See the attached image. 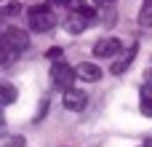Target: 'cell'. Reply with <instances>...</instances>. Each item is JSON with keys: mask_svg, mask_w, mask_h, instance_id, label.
<instances>
[{"mask_svg": "<svg viewBox=\"0 0 152 147\" xmlns=\"http://www.w3.org/2000/svg\"><path fill=\"white\" fill-rule=\"evenodd\" d=\"M139 24L142 27H152V0H144V5H142V11H139Z\"/></svg>", "mask_w": 152, "mask_h": 147, "instance_id": "cell-12", "label": "cell"}, {"mask_svg": "<svg viewBox=\"0 0 152 147\" xmlns=\"http://www.w3.org/2000/svg\"><path fill=\"white\" fill-rule=\"evenodd\" d=\"M136 51H139V46L134 43V46H131V48L126 51V56H123V59H118V62L112 64V72H115V75H123V72H126V70L131 67V62L136 59Z\"/></svg>", "mask_w": 152, "mask_h": 147, "instance_id": "cell-8", "label": "cell"}, {"mask_svg": "<svg viewBox=\"0 0 152 147\" xmlns=\"http://www.w3.org/2000/svg\"><path fill=\"white\" fill-rule=\"evenodd\" d=\"M61 104H64L67 110H72V112H80V110L88 104V96H86L83 91H77V88H67V91L61 94Z\"/></svg>", "mask_w": 152, "mask_h": 147, "instance_id": "cell-5", "label": "cell"}, {"mask_svg": "<svg viewBox=\"0 0 152 147\" xmlns=\"http://www.w3.org/2000/svg\"><path fill=\"white\" fill-rule=\"evenodd\" d=\"M51 3L59 5V8H72V13L83 8V0H51Z\"/></svg>", "mask_w": 152, "mask_h": 147, "instance_id": "cell-13", "label": "cell"}, {"mask_svg": "<svg viewBox=\"0 0 152 147\" xmlns=\"http://www.w3.org/2000/svg\"><path fill=\"white\" fill-rule=\"evenodd\" d=\"M75 78H77V75H75V70H72L69 64H64L61 59L51 64V83H53V86H59V88H64V91H67V88H72Z\"/></svg>", "mask_w": 152, "mask_h": 147, "instance_id": "cell-3", "label": "cell"}, {"mask_svg": "<svg viewBox=\"0 0 152 147\" xmlns=\"http://www.w3.org/2000/svg\"><path fill=\"white\" fill-rule=\"evenodd\" d=\"M123 51V43L118 40V37H102V40H96L94 43V56H99V59H107V56H115V54H120Z\"/></svg>", "mask_w": 152, "mask_h": 147, "instance_id": "cell-4", "label": "cell"}, {"mask_svg": "<svg viewBox=\"0 0 152 147\" xmlns=\"http://www.w3.org/2000/svg\"><path fill=\"white\" fill-rule=\"evenodd\" d=\"M139 107H142V115L152 118V83L142 86V99H139Z\"/></svg>", "mask_w": 152, "mask_h": 147, "instance_id": "cell-11", "label": "cell"}, {"mask_svg": "<svg viewBox=\"0 0 152 147\" xmlns=\"http://www.w3.org/2000/svg\"><path fill=\"white\" fill-rule=\"evenodd\" d=\"M75 75L80 80H86V83H96V80H102V67L94 64V62H80L75 67Z\"/></svg>", "mask_w": 152, "mask_h": 147, "instance_id": "cell-6", "label": "cell"}, {"mask_svg": "<svg viewBox=\"0 0 152 147\" xmlns=\"http://www.w3.org/2000/svg\"><path fill=\"white\" fill-rule=\"evenodd\" d=\"M16 96H19L16 86H13V83H8V80H3V83H0V107L13 104V102H16Z\"/></svg>", "mask_w": 152, "mask_h": 147, "instance_id": "cell-9", "label": "cell"}, {"mask_svg": "<svg viewBox=\"0 0 152 147\" xmlns=\"http://www.w3.org/2000/svg\"><path fill=\"white\" fill-rule=\"evenodd\" d=\"M94 3H96V5H112L115 0H94Z\"/></svg>", "mask_w": 152, "mask_h": 147, "instance_id": "cell-16", "label": "cell"}, {"mask_svg": "<svg viewBox=\"0 0 152 147\" xmlns=\"http://www.w3.org/2000/svg\"><path fill=\"white\" fill-rule=\"evenodd\" d=\"M27 19H29V29L32 32H51L56 27V13L48 8V5H35L27 11Z\"/></svg>", "mask_w": 152, "mask_h": 147, "instance_id": "cell-2", "label": "cell"}, {"mask_svg": "<svg viewBox=\"0 0 152 147\" xmlns=\"http://www.w3.org/2000/svg\"><path fill=\"white\" fill-rule=\"evenodd\" d=\"M29 48V35L19 27H3L0 32V64L11 67L16 59H21V54Z\"/></svg>", "mask_w": 152, "mask_h": 147, "instance_id": "cell-1", "label": "cell"}, {"mask_svg": "<svg viewBox=\"0 0 152 147\" xmlns=\"http://www.w3.org/2000/svg\"><path fill=\"white\" fill-rule=\"evenodd\" d=\"M0 147H27V142H24V137H11V139H5Z\"/></svg>", "mask_w": 152, "mask_h": 147, "instance_id": "cell-14", "label": "cell"}, {"mask_svg": "<svg viewBox=\"0 0 152 147\" xmlns=\"http://www.w3.org/2000/svg\"><path fill=\"white\" fill-rule=\"evenodd\" d=\"M88 21H91V19H88L86 13H77V11H75V13H69V16L64 19V29H67L69 35H80V32H86Z\"/></svg>", "mask_w": 152, "mask_h": 147, "instance_id": "cell-7", "label": "cell"}, {"mask_svg": "<svg viewBox=\"0 0 152 147\" xmlns=\"http://www.w3.org/2000/svg\"><path fill=\"white\" fill-rule=\"evenodd\" d=\"M0 126H3V110H0Z\"/></svg>", "mask_w": 152, "mask_h": 147, "instance_id": "cell-18", "label": "cell"}, {"mask_svg": "<svg viewBox=\"0 0 152 147\" xmlns=\"http://www.w3.org/2000/svg\"><path fill=\"white\" fill-rule=\"evenodd\" d=\"M21 13V3L19 0H0V19H13Z\"/></svg>", "mask_w": 152, "mask_h": 147, "instance_id": "cell-10", "label": "cell"}, {"mask_svg": "<svg viewBox=\"0 0 152 147\" xmlns=\"http://www.w3.org/2000/svg\"><path fill=\"white\" fill-rule=\"evenodd\" d=\"M45 56H48V59H53V62H59V59H61V48H59V46H53V48H48V54H45Z\"/></svg>", "mask_w": 152, "mask_h": 147, "instance_id": "cell-15", "label": "cell"}, {"mask_svg": "<svg viewBox=\"0 0 152 147\" xmlns=\"http://www.w3.org/2000/svg\"><path fill=\"white\" fill-rule=\"evenodd\" d=\"M142 147H152V139H147V142H144V145H142Z\"/></svg>", "mask_w": 152, "mask_h": 147, "instance_id": "cell-17", "label": "cell"}, {"mask_svg": "<svg viewBox=\"0 0 152 147\" xmlns=\"http://www.w3.org/2000/svg\"><path fill=\"white\" fill-rule=\"evenodd\" d=\"M150 78H152V70H150Z\"/></svg>", "mask_w": 152, "mask_h": 147, "instance_id": "cell-19", "label": "cell"}]
</instances>
